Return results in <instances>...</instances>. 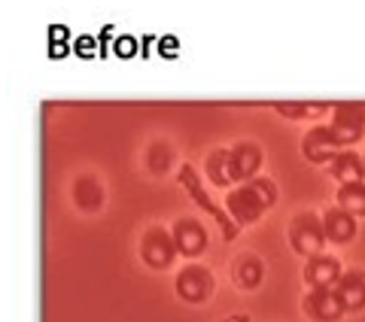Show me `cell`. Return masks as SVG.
Segmentation results:
<instances>
[{"mask_svg":"<svg viewBox=\"0 0 365 322\" xmlns=\"http://www.w3.org/2000/svg\"><path fill=\"white\" fill-rule=\"evenodd\" d=\"M274 201H277V186L268 177H253L228 192L225 210L237 225H253L271 210Z\"/></svg>","mask_w":365,"mask_h":322,"instance_id":"cell-1","label":"cell"},{"mask_svg":"<svg viewBox=\"0 0 365 322\" xmlns=\"http://www.w3.org/2000/svg\"><path fill=\"white\" fill-rule=\"evenodd\" d=\"M289 244L304 259L319 256L323 246H326L323 216H317V213H299V216H295L292 225H289Z\"/></svg>","mask_w":365,"mask_h":322,"instance_id":"cell-2","label":"cell"},{"mask_svg":"<svg viewBox=\"0 0 365 322\" xmlns=\"http://www.w3.org/2000/svg\"><path fill=\"white\" fill-rule=\"evenodd\" d=\"M180 182L186 186V192L195 198V204L201 207V210H207L216 222H220V228H222V237L225 240H235L237 234H241V225H237L232 216H228V210H220L213 201H210V194L204 192V182H201V177H198V170L192 167V165H182L180 167Z\"/></svg>","mask_w":365,"mask_h":322,"instance_id":"cell-3","label":"cell"},{"mask_svg":"<svg viewBox=\"0 0 365 322\" xmlns=\"http://www.w3.org/2000/svg\"><path fill=\"white\" fill-rule=\"evenodd\" d=\"M177 295L182 298L186 304H204L216 289V280H213V271L201 268V264H189L177 274V283H174Z\"/></svg>","mask_w":365,"mask_h":322,"instance_id":"cell-4","label":"cell"},{"mask_svg":"<svg viewBox=\"0 0 365 322\" xmlns=\"http://www.w3.org/2000/svg\"><path fill=\"white\" fill-rule=\"evenodd\" d=\"M140 256L155 271L170 268L174 259L180 256V249L174 244V234L165 232V228H150V232L143 234V240H140Z\"/></svg>","mask_w":365,"mask_h":322,"instance_id":"cell-5","label":"cell"},{"mask_svg":"<svg viewBox=\"0 0 365 322\" xmlns=\"http://www.w3.org/2000/svg\"><path fill=\"white\" fill-rule=\"evenodd\" d=\"M332 134L341 149L356 143L365 134V103H338L332 113Z\"/></svg>","mask_w":365,"mask_h":322,"instance_id":"cell-6","label":"cell"},{"mask_svg":"<svg viewBox=\"0 0 365 322\" xmlns=\"http://www.w3.org/2000/svg\"><path fill=\"white\" fill-rule=\"evenodd\" d=\"M302 155L311 161V165H332L341 155V143L335 140L332 125H317V128L307 131L302 140Z\"/></svg>","mask_w":365,"mask_h":322,"instance_id":"cell-7","label":"cell"},{"mask_svg":"<svg viewBox=\"0 0 365 322\" xmlns=\"http://www.w3.org/2000/svg\"><path fill=\"white\" fill-rule=\"evenodd\" d=\"M302 310L307 313V319H314V322H338L347 313L335 289H311L304 295Z\"/></svg>","mask_w":365,"mask_h":322,"instance_id":"cell-8","label":"cell"},{"mask_svg":"<svg viewBox=\"0 0 365 322\" xmlns=\"http://www.w3.org/2000/svg\"><path fill=\"white\" fill-rule=\"evenodd\" d=\"M341 277H344V271H341V261L335 256H326V252H319V256L307 259V264H304V283H307V289H335Z\"/></svg>","mask_w":365,"mask_h":322,"instance_id":"cell-9","label":"cell"},{"mask_svg":"<svg viewBox=\"0 0 365 322\" xmlns=\"http://www.w3.org/2000/svg\"><path fill=\"white\" fill-rule=\"evenodd\" d=\"M170 234H174V244L180 249V256H186V259H195L207 249V228H204L198 219H192V216L177 219Z\"/></svg>","mask_w":365,"mask_h":322,"instance_id":"cell-10","label":"cell"},{"mask_svg":"<svg viewBox=\"0 0 365 322\" xmlns=\"http://www.w3.org/2000/svg\"><path fill=\"white\" fill-rule=\"evenodd\" d=\"M323 228H326V240H332V244H350L356 237V216H350L341 207H332V210L323 213Z\"/></svg>","mask_w":365,"mask_h":322,"instance_id":"cell-11","label":"cell"},{"mask_svg":"<svg viewBox=\"0 0 365 322\" xmlns=\"http://www.w3.org/2000/svg\"><path fill=\"white\" fill-rule=\"evenodd\" d=\"M335 292H338L347 313H359V310L365 307V274L362 271H347L344 277L338 280Z\"/></svg>","mask_w":365,"mask_h":322,"instance_id":"cell-12","label":"cell"},{"mask_svg":"<svg viewBox=\"0 0 365 322\" xmlns=\"http://www.w3.org/2000/svg\"><path fill=\"white\" fill-rule=\"evenodd\" d=\"M207 180L220 189H228L232 182L241 180V174L235 167V158H232V149H216V152L207 155Z\"/></svg>","mask_w":365,"mask_h":322,"instance_id":"cell-13","label":"cell"},{"mask_svg":"<svg viewBox=\"0 0 365 322\" xmlns=\"http://www.w3.org/2000/svg\"><path fill=\"white\" fill-rule=\"evenodd\" d=\"M332 177L338 180V186L365 182V161L353 149H341V155L332 161Z\"/></svg>","mask_w":365,"mask_h":322,"instance_id":"cell-14","label":"cell"},{"mask_svg":"<svg viewBox=\"0 0 365 322\" xmlns=\"http://www.w3.org/2000/svg\"><path fill=\"white\" fill-rule=\"evenodd\" d=\"M73 201H76V207L83 213H98L101 204H104V189H101L98 177H91V174L79 177L73 182Z\"/></svg>","mask_w":365,"mask_h":322,"instance_id":"cell-15","label":"cell"},{"mask_svg":"<svg viewBox=\"0 0 365 322\" xmlns=\"http://www.w3.org/2000/svg\"><path fill=\"white\" fill-rule=\"evenodd\" d=\"M262 277H265V264H262L259 256H241L235 261V268H232V280L241 286V289H256V286L262 283Z\"/></svg>","mask_w":365,"mask_h":322,"instance_id":"cell-16","label":"cell"},{"mask_svg":"<svg viewBox=\"0 0 365 322\" xmlns=\"http://www.w3.org/2000/svg\"><path fill=\"white\" fill-rule=\"evenodd\" d=\"M232 158H235V167L241 174V180H253L259 174L262 161H265V155H262V149L256 143H237L232 149Z\"/></svg>","mask_w":365,"mask_h":322,"instance_id":"cell-17","label":"cell"},{"mask_svg":"<svg viewBox=\"0 0 365 322\" xmlns=\"http://www.w3.org/2000/svg\"><path fill=\"white\" fill-rule=\"evenodd\" d=\"M335 201L341 210H347L350 216H365V182H350V186H338Z\"/></svg>","mask_w":365,"mask_h":322,"instance_id":"cell-18","label":"cell"},{"mask_svg":"<svg viewBox=\"0 0 365 322\" xmlns=\"http://www.w3.org/2000/svg\"><path fill=\"white\" fill-rule=\"evenodd\" d=\"M280 113V116L287 119H317L323 116V113L329 110V103H307V100H280L277 107H274Z\"/></svg>","mask_w":365,"mask_h":322,"instance_id":"cell-19","label":"cell"},{"mask_svg":"<svg viewBox=\"0 0 365 322\" xmlns=\"http://www.w3.org/2000/svg\"><path fill=\"white\" fill-rule=\"evenodd\" d=\"M170 161H174V149L168 143H153V149H150V170L153 174H165L170 167Z\"/></svg>","mask_w":365,"mask_h":322,"instance_id":"cell-20","label":"cell"},{"mask_svg":"<svg viewBox=\"0 0 365 322\" xmlns=\"http://www.w3.org/2000/svg\"><path fill=\"white\" fill-rule=\"evenodd\" d=\"M222 322H250V316H247V313H237V316H228V319H222Z\"/></svg>","mask_w":365,"mask_h":322,"instance_id":"cell-21","label":"cell"},{"mask_svg":"<svg viewBox=\"0 0 365 322\" xmlns=\"http://www.w3.org/2000/svg\"><path fill=\"white\" fill-rule=\"evenodd\" d=\"M362 161H365V155H362Z\"/></svg>","mask_w":365,"mask_h":322,"instance_id":"cell-22","label":"cell"}]
</instances>
